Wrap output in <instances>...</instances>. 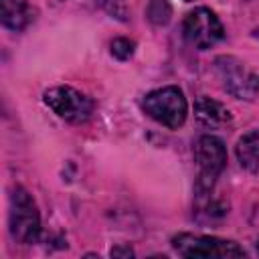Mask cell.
<instances>
[{
  "label": "cell",
  "instance_id": "6",
  "mask_svg": "<svg viewBox=\"0 0 259 259\" xmlns=\"http://www.w3.org/2000/svg\"><path fill=\"white\" fill-rule=\"evenodd\" d=\"M45 103L65 121H71V123H83L91 117L93 113V101L73 89V87H67V85H61V87H53L49 91H45Z\"/></svg>",
  "mask_w": 259,
  "mask_h": 259
},
{
  "label": "cell",
  "instance_id": "12",
  "mask_svg": "<svg viewBox=\"0 0 259 259\" xmlns=\"http://www.w3.org/2000/svg\"><path fill=\"white\" fill-rule=\"evenodd\" d=\"M134 47L136 45L130 38H115L111 42V55L117 57L119 61H125V59H130L134 55Z\"/></svg>",
  "mask_w": 259,
  "mask_h": 259
},
{
  "label": "cell",
  "instance_id": "7",
  "mask_svg": "<svg viewBox=\"0 0 259 259\" xmlns=\"http://www.w3.org/2000/svg\"><path fill=\"white\" fill-rule=\"evenodd\" d=\"M182 34L192 47L204 51V49H210L212 45H217L223 38L225 30H223V24L212 10L194 8L184 18Z\"/></svg>",
  "mask_w": 259,
  "mask_h": 259
},
{
  "label": "cell",
  "instance_id": "1",
  "mask_svg": "<svg viewBox=\"0 0 259 259\" xmlns=\"http://www.w3.org/2000/svg\"><path fill=\"white\" fill-rule=\"evenodd\" d=\"M142 107H144V111L152 119H156L158 123H162V125H166L170 130H178L184 123L186 113H188L186 97L174 85H168V87L150 91L144 97Z\"/></svg>",
  "mask_w": 259,
  "mask_h": 259
},
{
  "label": "cell",
  "instance_id": "13",
  "mask_svg": "<svg viewBox=\"0 0 259 259\" xmlns=\"http://www.w3.org/2000/svg\"><path fill=\"white\" fill-rule=\"evenodd\" d=\"M111 257H134V251L130 247H115L111 249Z\"/></svg>",
  "mask_w": 259,
  "mask_h": 259
},
{
  "label": "cell",
  "instance_id": "15",
  "mask_svg": "<svg viewBox=\"0 0 259 259\" xmlns=\"http://www.w3.org/2000/svg\"><path fill=\"white\" fill-rule=\"evenodd\" d=\"M257 36H259V30H257Z\"/></svg>",
  "mask_w": 259,
  "mask_h": 259
},
{
  "label": "cell",
  "instance_id": "11",
  "mask_svg": "<svg viewBox=\"0 0 259 259\" xmlns=\"http://www.w3.org/2000/svg\"><path fill=\"white\" fill-rule=\"evenodd\" d=\"M146 14H148L150 22H154V24L160 26V24H166V22L170 20L172 8H170V4H168L166 0H150Z\"/></svg>",
  "mask_w": 259,
  "mask_h": 259
},
{
  "label": "cell",
  "instance_id": "2",
  "mask_svg": "<svg viewBox=\"0 0 259 259\" xmlns=\"http://www.w3.org/2000/svg\"><path fill=\"white\" fill-rule=\"evenodd\" d=\"M10 235L14 241L22 245L36 243L40 237V217L32 196L22 188L16 186L10 194Z\"/></svg>",
  "mask_w": 259,
  "mask_h": 259
},
{
  "label": "cell",
  "instance_id": "14",
  "mask_svg": "<svg viewBox=\"0 0 259 259\" xmlns=\"http://www.w3.org/2000/svg\"><path fill=\"white\" fill-rule=\"evenodd\" d=\"M184 2H192V0H184Z\"/></svg>",
  "mask_w": 259,
  "mask_h": 259
},
{
  "label": "cell",
  "instance_id": "16",
  "mask_svg": "<svg viewBox=\"0 0 259 259\" xmlns=\"http://www.w3.org/2000/svg\"><path fill=\"white\" fill-rule=\"evenodd\" d=\"M257 249H259V245H257Z\"/></svg>",
  "mask_w": 259,
  "mask_h": 259
},
{
  "label": "cell",
  "instance_id": "4",
  "mask_svg": "<svg viewBox=\"0 0 259 259\" xmlns=\"http://www.w3.org/2000/svg\"><path fill=\"white\" fill-rule=\"evenodd\" d=\"M172 247L176 249L178 255L182 257H221V259H229V257H245V251L235 243V241H227V239H219V237H204V235H188L182 233L178 237L172 239Z\"/></svg>",
  "mask_w": 259,
  "mask_h": 259
},
{
  "label": "cell",
  "instance_id": "10",
  "mask_svg": "<svg viewBox=\"0 0 259 259\" xmlns=\"http://www.w3.org/2000/svg\"><path fill=\"white\" fill-rule=\"evenodd\" d=\"M237 160L239 164L249 170V172H257L259 170V130H251L247 134H243L237 142Z\"/></svg>",
  "mask_w": 259,
  "mask_h": 259
},
{
  "label": "cell",
  "instance_id": "8",
  "mask_svg": "<svg viewBox=\"0 0 259 259\" xmlns=\"http://www.w3.org/2000/svg\"><path fill=\"white\" fill-rule=\"evenodd\" d=\"M32 18L26 0H0V20L10 30H22Z\"/></svg>",
  "mask_w": 259,
  "mask_h": 259
},
{
  "label": "cell",
  "instance_id": "9",
  "mask_svg": "<svg viewBox=\"0 0 259 259\" xmlns=\"http://www.w3.org/2000/svg\"><path fill=\"white\" fill-rule=\"evenodd\" d=\"M194 113L204 125H210V127L225 125V123H229L233 119L231 111L223 103H219V101H214L210 97H198L196 103H194Z\"/></svg>",
  "mask_w": 259,
  "mask_h": 259
},
{
  "label": "cell",
  "instance_id": "3",
  "mask_svg": "<svg viewBox=\"0 0 259 259\" xmlns=\"http://www.w3.org/2000/svg\"><path fill=\"white\" fill-rule=\"evenodd\" d=\"M194 160L198 166V180H196L198 196H208L219 174L223 172V168L227 164L225 144L214 136L198 138V142L194 146Z\"/></svg>",
  "mask_w": 259,
  "mask_h": 259
},
{
  "label": "cell",
  "instance_id": "5",
  "mask_svg": "<svg viewBox=\"0 0 259 259\" xmlns=\"http://www.w3.org/2000/svg\"><path fill=\"white\" fill-rule=\"evenodd\" d=\"M223 87L237 99H255L259 95V75L235 57H219L214 61Z\"/></svg>",
  "mask_w": 259,
  "mask_h": 259
}]
</instances>
